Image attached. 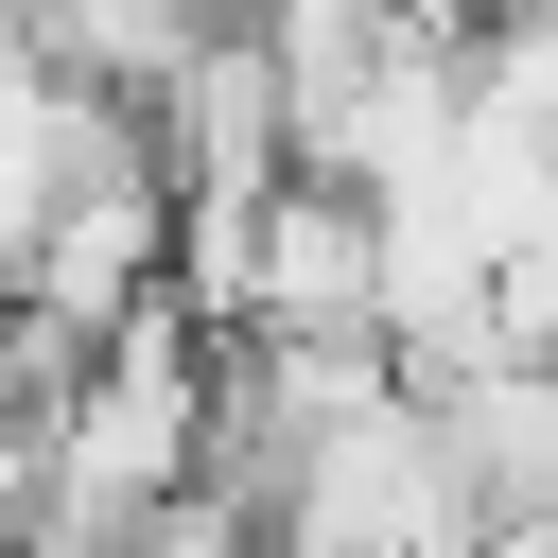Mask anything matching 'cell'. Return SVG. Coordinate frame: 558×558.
Instances as JSON below:
<instances>
[{"label":"cell","mask_w":558,"mask_h":558,"mask_svg":"<svg viewBox=\"0 0 558 558\" xmlns=\"http://www.w3.org/2000/svg\"><path fill=\"white\" fill-rule=\"evenodd\" d=\"M157 296H174V174H157V140H122V157H87V174H70V209L35 227L17 314H35V331H70V349H105V331H140Z\"/></svg>","instance_id":"1"},{"label":"cell","mask_w":558,"mask_h":558,"mask_svg":"<svg viewBox=\"0 0 558 558\" xmlns=\"http://www.w3.org/2000/svg\"><path fill=\"white\" fill-rule=\"evenodd\" d=\"M122 140H140V105L70 87L35 35L0 52V296H17V262H35V227L70 209V174H87V157H122Z\"/></svg>","instance_id":"2"},{"label":"cell","mask_w":558,"mask_h":558,"mask_svg":"<svg viewBox=\"0 0 558 558\" xmlns=\"http://www.w3.org/2000/svg\"><path fill=\"white\" fill-rule=\"evenodd\" d=\"M349 17H418V0H349Z\"/></svg>","instance_id":"3"}]
</instances>
